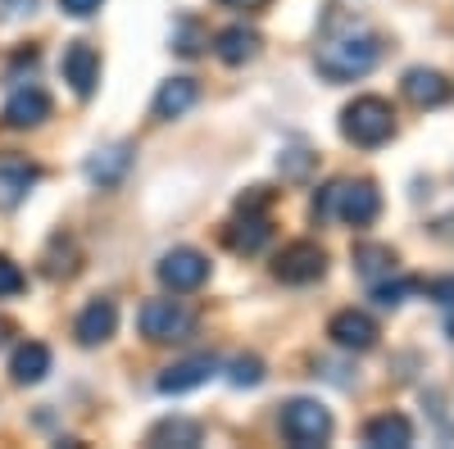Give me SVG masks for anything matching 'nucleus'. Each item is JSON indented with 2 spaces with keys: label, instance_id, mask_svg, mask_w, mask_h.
Segmentation results:
<instances>
[{
  "label": "nucleus",
  "instance_id": "nucleus-17",
  "mask_svg": "<svg viewBox=\"0 0 454 449\" xmlns=\"http://www.w3.org/2000/svg\"><path fill=\"white\" fill-rule=\"evenodd\" d=\"M364 445H372V449H404V445H413V422L404 414L368 418L364 422Z\"/></svg>",
  "mask_w": 454,
  "mask_h": 449
},
{
  "label": "nucleus",
  "instance_id": "nucleus-26",
  "mask_svg": "<svg viewBox=\"0 0 454 449\" xmlns=\"http://www.w3.org/2000/svg\"><path fill=\"white\" fill-rule=\"evenodd\" d=\"M100 5H105V0H59V10H64L68 19H91Z\"/></svg>",
  "mask_w": 454,
  "mask_h": 449
},
{
  "label": "nucleus",
  "instance_id": "nucleus-2",
  "mask_svg": "<svg viewBox=\"0 0 454 449\" xmlns=\"http://www.w3.org/2000/svg\"><path fill=\"white\" fill-rule=\"evenodd\" d=\"M382 213V196L368 177H340L332 186H323L314 200V218H340L346 228H368V222Z\"/></svg>",
  "mask_w": 454,
  "mask_h": 449
},
{
  "label": "nucleus",
  "instance_id": "nucleus-5",
  "mask_svg": "<svg viewBox=\"0 0 454 449\" xmlns=\"http://www.w3.org/2000/svg\"><path fill=\"white\" fill-rule=\"evenodd\" d=\"M263 205H269V191H263V186H254L250 196L237 200V222L227 228V245H232L237 254H259L263 245H269L273 228H269V213H263Z\"/></svg>",
  "mask_w": 454,
  "mask_h": 449
},
{
  "label": "nucleus",
  "instance_id": "nucleus-28",
  "mask_svg": "<svg viewBox=\"0 0 454 449\" xmlns=\"http://www.w3.org/2000/svg\"><path fill=\"white\" fill-rule=\"evenodd\" d=\"M0 10H5L10 19H19V14H32L36 10V0H0Z\"/></svg>",
  "mask_w": 454,
  "mask_h": 449
},
{
  "label": "nucleus",
  "instance_id": "nucleus-18",
  "mask_svg": "<svg viewBox=\"0 0 454 449\" xmlns=\"http://www.w3.org/2000/svg\"><path fill=\"white\" fill-rule=\"evenodd\" d=\"M46 372H51V350L42 341H23L10 359V377L19 386H36V382H46Z\"/></svg>",
  "mask_w": 454,
  "mask_h": 449
},
{
  "label": "nucleus",
  "instance_id": "nucleus-7",
  "mask_svg": "<svg viewBox=\"0 0 454 449\" xmlns=\"http://www.w3.org/2000/svg\"><path fill=\"white\" fill-rule=\"evenodd\" d=\"M323 273H327V254H323V245H314V241H291V245H282L278 259H273V277L286 282V286H309V282H318Z\"/></svg>",
  "mask_w": 454,
  "mask_h": 449
},
{
  "label": "nucleus",
  "instance_id": "nucleus-20",
  "mask_svg": "<svg viewBox=\"0 0 454 449\" xmlns=\"http://www.w3.org/2000/svg\"><path fill=\"white\" fill-rule=\"evenodd\" d=\"M214 55H218L223 64H246V59H254V55H259V32H250V27H223V32L214 36Z\"/></svg>",
  "mask_w": 454,
  "mask_h": 449
},
{
  "label": "nucleus",
  "instance_id": "nucleus-19",
  "mask_svg": "<svg viewBox=\"0 0 454 449\" xmlns=\"http://www.w3.org/2000/svg\"><path fill=\"white\" fill-rule=\"evenodd\" d=\"M200 100V87L192 82V78H168L160 91H155V119H182L186 109H192Z\"/></svg>",
  "mask_w": 454,
  "mask_h": 449
},
{
  "label": "nucleus",
  "instance_id": "nucleus-29",
  "mask_svg": "<svg viewBox=\"0 0 454 449\" xmlns=\"http://www.w3.org/2000/svg\"><path fill=\"white\" fill-rule=\"evenodd\" d=\"M218 5H223V10H246V14H250V10H263L269 0H218Z\"/></svg>",
  "mask_w": 454,
  "mask_h": 449
},
{
  "label": "nucleus",
  "instance_id": "nucleus-3",
  "mask_svg": "<svg viewBox=\"0 0 454 449\" xmlns=\"http://www.w3.org/2000/svg\"><path fill=\"white\" fill-rule=\"evenodd\" d=\"M340 132H346V141H355L364 150L387 145L395 136V109L382 96H359L340 109Z\"/></svg>",
  "mask_w": 454,
  "mask_h": 449
},
{
  "label": "nucleus",
  "instance_id": "nucleus-23",
  "mask_svg": "<svg viewBox=\"0 0 454 449\" xmlns=\"http://www.w3.org/2000/svg\"><path fill=\"white\" fill-rule=\"evenodd\" d=\"M409 290H419V282H413V277H382V282H372V299H377V305H387V309H395V305H404V295Z\"/></svg>",
  "mask_w": 454,
  "mask_h": 449
},
{
  "label": "nucleus",
  "instance_id": "nucleus-12",
  "mask_svg": "<svg viewBox=\"0 0 454 449\" xmlns=\"http://www.w3.org/2000/svg\"><path fill=\"white\" fill-rule=\"evenodd\" d=\"M400 87H404V100L419 105V109H436V105H445L454 96L450 78H445V73H436V68H409Z\"/></svg>",
  "mask_w": 454,
  "mask_h": 449
},
{
  "label": "nucleus",
  "instance_id": "nucleus-9",
  "mask_svg": "<svg viewBox=\"0 0 454 449\" xmlns=\"http://www.w3.org/2000/svg\"><path fill=\"white\" fill-rule=\"evenodd\" d=\"M59 73H64V82L87 100L96 91V82H100V55H96V46L91 42H68L64 59H59Z\"/></svg>",
  "mask_w": 454,
  "mask_h": 449
},
{
  "label": "nucleus",
  "instance_id": "nucleus-22",
  "mask_svg": "<svg viewBox=\"0 0 454 449\" xmlns=\"http://www.w3.org/2000/svg\"><path fill=\"white\" fill-rule=\"evenodd\" d=\"M150 445H182V449H192V445H200V422L164 418V422L150 427Z\"/></svg>",
  "mask_w": 454,
  "mask_h": 449
},
{
  "label": "nucleus",
  "instance_id": "nucleus-30",
  "mask_svg": "<svg viewBox=\"0 0 454 449\" xmlns=\"http://www.w3.org/2000/svg\"><path fill=\"white\" fill-rule=\"evenodd\" d=\"M0 331H5V327H0Z\"/></svg>",
  "mask_w": 454,
  "mask_h": 449
},
{
  "label": "nucleus",
  "instance_id": "nucleus-27",
  "mask_svg": "<svg viewBox=\"0 0 454 449\" xmlns=\"http://www.w3.org/2000/svg\"><path fill=\"white\" fill-rule=\"evenodd\" d=\"M177 50L182 55H196L200 46H196V23H182V32H177Z\"/></svg>",
  "mask_w": 454,
  "mask_h": 449
},
{
  "label": "nucleus",
  "instance_id": "nucleus-16",
  "mask_svg": "<svg viewBox=\"0 0 454 449\" xmlns=\"http://www.w3.org/2000/svg\"><path fill=\"white\" fill-rule=\"evenodd\" d=\"M128 168H132V145H128V141L105 145V150H96V155L87 159V177H91L96 186H119Z\"/></svg>",
  "mask_w": 454,
  "mask_h": 449
},
{
  "label": "nucleus",
  "instance_id": "nucleus-21",
  "mask_svg": "<svg viewBox=\"0 0 454 449\" xmlns=\"http://www.w3.org/2000/svg\"><path fill=\"white\" fill-rule=\"evenodd\" d=\"M355 268L368 282H382V277L395 273V250H387V245H359L355 250Z\"/></svg>",
  "mask_w": 454,
  "mask_h": 449
},
{
  "label": "nucleus",
  "instance_id": "nucleus-1",
  "mask_svg": "<svg viewBox=\"0 0 454 449\" xmlns=\"http://www.w3.org/2000/svg\"><path fill=\"white\" fill-rule=\"evenodd\" d=\"M377 59H382V42H377L372 32H364V27H350V32H340V36H327V42L318 46V55H314L318 73H323V78H332V82H355V78H364V73L377 68Z\"/></svg>",
  "mask_w": 454,
  "mask_h": 449
},
{
  "label": "nucleus",
  "instance_id": "nucleus-14",
  "mask_svg": "<svg viewBox=\"0 0 454 449\" xmlns=\"http://www.w3.org/2000/svg\"><path fill=\"white\" fill-rule=\"evenodd\" d=\"M218 372V359L214 354H196V359H182L173 368H164V377H160V391L164 395H186V391H196L205 386L209 377Z\"/></svg>",
  "mask_w": 454,
  "mask_h": 449
},
{
  "label": "nucleus",
  "instance_id": "nucleus-15",
  "mask_svg": "<svg viewBox=\"0 0 454 449\" xmlns=\"http://www.w3.org/2000/svg\"><path fill=\"white\" fill-rule=\"evenodd\" d=\"M5 128H36L51 119V96L42 87H19L10 100H5Z\"/></svg>",
  "mask_w": 454,
  "mask_h": 449
},
{
  "label": "nucleus",
  "instance_id": "nucleus-10",
  "mask_svg": "<svg viewBox=\"0 0 454 449\" xmlns=\"http://www.w3.org/2000/svg\"><path fill=\"white\" fill-rule=\"evenodd\" d=\"M42 168L23 155H0V209H19L27 200V191L36 186Z\"/></svg>",
  "mask_w": 454,
  "mask_h": 449
},
{
  "label": "nucleus",
  "instance_id": "nucleus-11",
  "mask_svg": "<svg viewBox=\"0 0 454 449\" xmlns=\"http://www.w3.org/2000/svg\"><path fill=\"white\" fill-rule=\"evenodd\" d=\"M327 336L340 345V350H355V354H364V350H372L377 345V322L368 318V314H359V309H340L332 322H327Z\"/></svg>",
  "mask_w": 454,
  "mask_h": 449
},
{
  "label": "nucleus",
  "instance_id": "nucleus-24",
  "mask_svg": "<svg viewBox=\"0 0 454 449\" xmlns=\"http://www.w3.org/2000/svg\"><path fill=\"white\" fill-rule=\"evenodd\" d=\"M27 286V277H23V268L14 264L10 254H0V299H14L19 290Z\"/></svg>",
  "mask_w": 454,
  "mask_h": 449
},
{
  "label": "nucleus",
  "instance_id": "nucleus-8",
  "mask_svg": "<svg viewBox=\"0 0 454 449\" xmlns=\"http://www.w3.org/2000/svg\"><path fill=\"white\" fill-rule=\"evenodd\" d=\"M205 277H209V259L200 250H192V245H177V250H168L160 259V282L173 295H186V290L205 286Z\"/></svg>",
  "mask_w": 454,
  "mask_h": 449
},
{
  "label": "nucleus",
  "instance_id": "nucleus-6",
  "mask_svg": "<svg viewBox=\"0 0 454 449\" xmlns=\"http://www.w3.org/2000/svg\"><path fill=\"white\" fill-rule=\"evenodd\" d=\"M282 436L295 449H314L332 436V414L318 399H291V404H282Z\"/></svg>",
  "mask_w": 454,
  "mask_h": 449
},
{
  "label": "nucleus",
  "instance_id": "nucleus-4",
  "mask_svg": "<svg viewBox=\"0 0 454 449\" xmlns=\"http://www.w3.org/2000/svg\"><path fill=\"white\" fill-rule=\"evenodd\" d=\"M141 336L145 341H186V336H196V309H186L182 299H145L141 314Z\"/></svg>",
  "mask_w": 454,
  "mask_h": 449
},
{
  "label": "nucleus",
  "instance_id": "nucleus-25",
  "mask_svg": "<svg viewBox=\"0 0 454 449\" xmlns=\"http://www.w3.org/2000/svg\"><path fill=\"white\" fill-rule=\"evenodd\" d=\"M227 377H232V386H259V382H263V363H259L254 354H246V359L232 363V372H227Z\"/></svg>",
  "mask_w": 454,
  "mask_h": 449
},
{
  "label": "nucleus",
  "instance_id": "nucleus-13",
  "mask_svg": "<svg viewBox=\"0 0 454 449\" xmlns=\"http://www.w3.org/2000/svg\"><path fill=\"white\" fill-rule=\"evenodd\" d=\"M114 327H119V305L114 299H91L78 314V322H73V336H78V345H105Z\"/></svg>",
  "mask_w": 454,
  "mask_h": 449
}]
</instances>
